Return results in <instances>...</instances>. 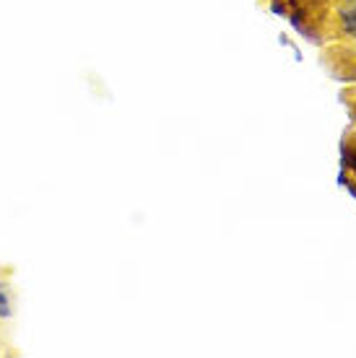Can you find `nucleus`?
<instances>
[{"instance_id": "4", "label": "nucleus", "mask_w": 356, "mask_h": 358, "mask_svg": "<svg viewBox=\"0 0 356 358\" xmlns=\"http://www.w3.org/2000/svg\"><path fill=\"white\" fill-rule=\"evenodd\" d=\"M343 3H356V0H343Z\"/></svg>"}, {"instance_id": "3", "label": "nucleus", "mask_w": 356, "mask_h": 358, "mask_svg": "<svg viewBox=\"0 0 356 358\" xmlns=\"http://www.w3.org/2000/svg\"><path fill=\"white\" fill-rule=\"evenodd\" d=\"M341 169L351 171L356 179V141L354 143H351V141H343V143H341Z\"/></svg>"}, {"instance_id": "1", "label": "nucleus", "mask_w": 356, "mask_h": 358, "mask_svg": "<svg viewBox=\"0 0 356 358\" xmlns=\"http://www.w3.org/2000/svg\"><path fill=\"white\" fill-rule=\"evenodd\" d=\"M338 21H341V31L356 39V3H346L338 10Z\"/></svg>"}, {"instance_id": "2", "label": "nucleus", "mask_w": 356, "mask_h": 358, "mask_svg": "<svg viewBox=\"0 0 356 358\" xmlns=\"http://www.w3.org/2000/svg\"><path fill=\"white\" fill-rule=\"evenodd\" d=\"M13 317V288L8 280H0V320Z\"/></svg>"}]
</instances>
